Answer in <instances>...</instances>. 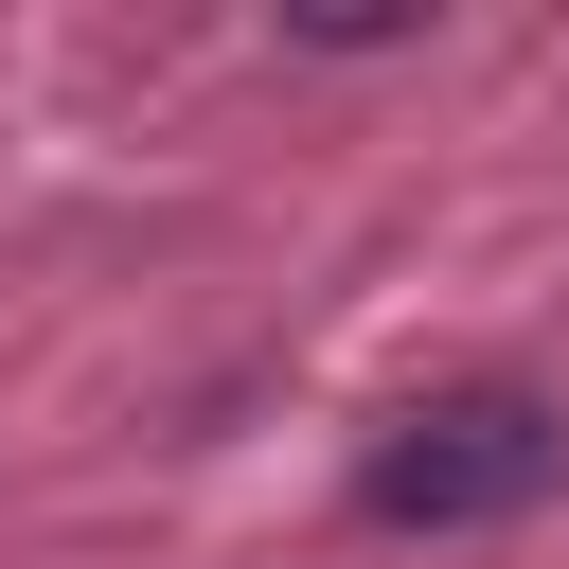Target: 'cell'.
Masks as SVG:
<instances>
[{
	"instance_id": "6da1fadb",
	"label": "cell",
	"mask_w": 569,
	"mask_h": 569,
	"mask_svg": "<svg viewBox=\"0 0 569 569\" xmlns=\"http://www.w3.org/2000/svg\"><path fill=\"white\" fill-rule=\"evenodd\" d=\"M551 480H569V409H533V391L409 409V427L356 462V498H373L391 533H462V516H516V498H551Z\"/></svg>"
}]
</instances>
